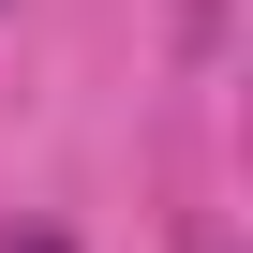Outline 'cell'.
<instances>
[{
    "label": "cell",
    "instance_id": "obj_1",
    "mask_svg": "<svg viewBox=\"0 0 253 253\" xmlns=\"http://www.w3.org/2000/svg\"><path fill=\"white\" fill-rule=\"evenodd\" d=\"M0 253H60V238H0Z\"/></svg>",
    "mask_w": 253,
    "mask_h": 253
}]
</instances>
